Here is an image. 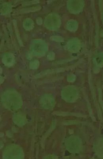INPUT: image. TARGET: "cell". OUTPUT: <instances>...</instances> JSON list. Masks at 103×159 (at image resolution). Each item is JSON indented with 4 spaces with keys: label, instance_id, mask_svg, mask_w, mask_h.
<instances>
[{
    "label": "cell",
    "instance_id": "6da1fadb",
    "mask_svg": "<svg viewBox=\"0 0 103 159\" xmlns=\"http://www.w3.org/2000/svg\"><path fill=\"white\" fill-rule=\"evenodd\" d=\"M2 101L5 106L11 110H16L20 108L22 105L20 98L14 92H9L3 96Z\"/></svg>",
    "mask_w": 103,
    "mask_h": 159
},
{
    "label": "cell",
    "instance_id": "7a4b0ae2",
    "mask_svg": "<svg viewBox=\"0 0 103 159\" xmlns=\"http://www.w3.org/2000/svg\"><path fill=\"white\" fill-rule=\"evenodd\" d=\"M4 158L6 159H20L23 157L22 150L19 147L11 145L5 149L4 153Z\"/></svg>",
    "mask_w": 103,
    "mask_h": 159
},
{
    "label": "cell",
    "instance_id": "3957f363",
    "mask_svg": "<svg viewBox=\"0 0 103 159\" xmlns=\"http://www.w3.org/2000/svg\"><path fill=\"white\" fill-rule=\"evenodd\" d=\"M41 103L42 106L45 108L51 109L54 106V99L51 96L46 95L41 99Z\"/></svg>",
    "mask_w": 103,
    "mask_h": 159
},
{
    "label": "cell",
    "instance_id": "277c9868",
    "mask_svg": "<svg viewBox=\"0 0 103 159\" xmlns=\"http://www.w3.org/2000/svg\"><path fill=\"white\" fill-rule=\"evenodd\" d=\"M14 122L17 125H22L24 124L25 119L23 115L18 113L15 114L14 117Z\"/></svg>",
    "mask_w": 103,
    "mask_h": 159
}]
</instances>
